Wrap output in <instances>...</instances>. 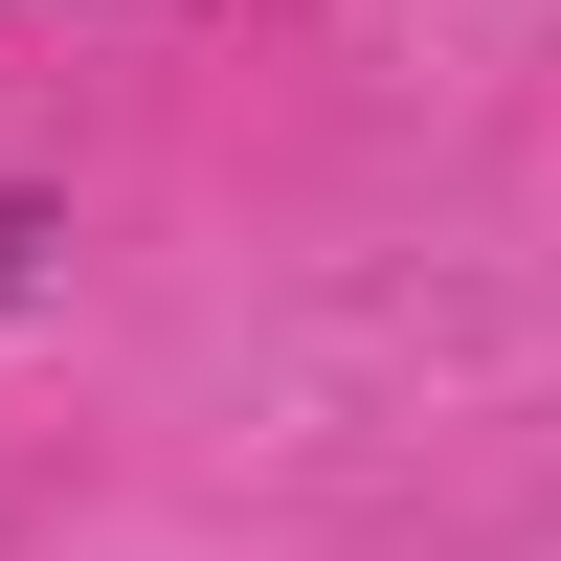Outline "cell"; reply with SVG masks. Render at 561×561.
<instances>
[{
    "label": "cell",
    "instance_id": "6da1fadb",
    "mask_svg": "<svg viewBox=\"0 0 561 561\" xmlns=\"http://www.w3.org/2000/svg\"><path fill=\"white\" fill-rule=\"evenodd\" d=\"M45 248H68V203H45V180H0V314L45 293Z\"/></svg>",
    "mask_w": 561,
    "mask_h": 561
}]
</instances>
